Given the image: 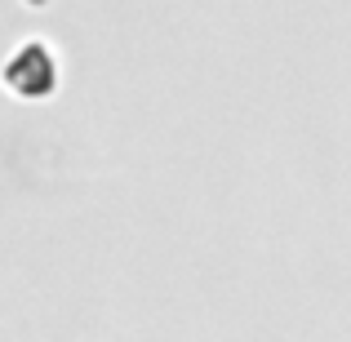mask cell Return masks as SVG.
Segmentation results:
<instances>
[{"instance_id": "1", "label": "cell", "mask_w": 351, "mask_h": 342, "mask_svg": "<svg viewBox=\"0 0 351 342\" xmlns=\"http://www.w3.org/2000/svg\"><path fill=\"white\" fill-rule=\"evenodd\" d=\"M53 58L45 45H23V49L9 58V67L0 71V80H5L9 89H14L18 98H45L53 89Z\"/></svg>"}]
</instances>
